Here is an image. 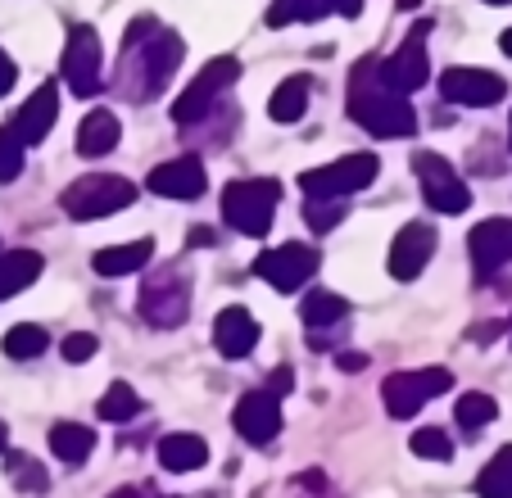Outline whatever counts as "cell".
Returning <instances> with one entry per match:
<instances>
[{
    "label": "cell",
    "instance_id": "6da1fadb",
    "mask_svg": "<svg viewBox=\"0 0 512 498\" xmlns=\"http://www.w3.org/2000/svg\"><path fill=\"white\" fill-rule=\"evenodd\" d=\"M349 118L363 132L395 141V136H413L417 132V114L408 105L404 91H395L381 77V59H358L349 73Z\"/></svg>",
    "mask_w": 512,
    "mask_h": 498
},
{
    "label": "cell",
    "instance_id": "7a4b0ae2",
    "mask_svg": "<svg viewBox=\"0 0 512 498\" xmlns=\"http://www.w3.org/2000/svg\"><path fill=\"white\" fill-rule=\"evenodd\" d=\"M182 55H186L182 37H177V32H168V28H155V37H150V41H127L123 77H132V82H123V91L132 100H155L159 91L173 82Z\"/></svg>",
    "mask_w": 512,
    "mask_h": 498
},
{
    "label": "cell",
    "instance_id": "3957f363",
    "mask_svg": "<svg viewBox=\"0 0 512 498\" xmlns=\"http://www.w3.org/2000/svg\"><path fill=\"white\" fill-rule=\"evenodd\" d=\"M127 204H136V186L118 173H87L59 195V209H64L68 218H78V222L109 218V213L127 209Z\"/></svg>",
    "mask_w": 512,
    "mask_h": 498
},
{
    "label": "cell",
    "instance_id": "277c9868",
    "mask_svg": "<svg viewBox=\"0 0 512 498\" xmlns=\"http://www.w3.org/2000/svg\"><path fill=\"white\" fill-rule=\"evenodd\" d=\"M381 173V159L377 154H345L336 163H322V168H309L300 173V191L309 200H345V195L368 191Z\"/></svg>",
    "mask_w": 512,
    "mask_h": 498
},
{
    "label": "cell",
    "instance_id": "5b68a950",
    "mask_svg": "<svg viewBox=\"0 0 512 498\" xmlns=\"http://www.w3.org/2000/svg\"><path fill=\"white\" fill-rule=\"evenodd\" d=\"M277 200H281V186L272 182V177H259V182H232L223 191V218L232 222L241 236H268Z\"/></svg>",
    "mask_w": 512,
    "mask_h": 498
},
{
    "label": "cell",
    "instance_id": "8992f818",
    "mask_svg": "<svg viewBox=\"0 0 512 498\" xmlns=\"http://www.w3.org/2000/svg\"><path fill=\"white\" fill-rule=\"evenodd\" d=\"M100 68H105V46H100L96 28L78 23V28L68 32V41H64L59 77H64V87L73 91V96H96V91L105 87V77H100Z\"/></svg>",
    "mask_w": 512,
    "mask_h": 498
},
{
    "label": "cell",
    "instance_id": "52a82bcc",
    "mask_svg": "<svg viewBox=\"0 0 512 498\" xmlns=\"http://www.w3.org/2000/svg\"><path fill=\"white\" fill-rule=\"evenodd\" d=\"M236 77H241V59H232V55L209 59V64H204L200 73H195L191 82H186L182 96H177L173 118H177V123H200L204 114H213L218 96H223V91L232 87Z\"/></svg>",
    "mask_w": 512,
    "mask_h": 498
},
{
    "label": "cell",
    "instance_id": "ba28073f",
    "mask_svg": "<svg viewBox=\"0 0 512 498\" xmlns=\"http://www.w3.org/2000/svg\"><path fill=\"white\" fill-rule=\"evenodd\" d=\"M136 308H141V317L150 326H159V331H168V326H182L186 313H191V281H186L177 268L155 272V277L141 286V299H136Z\"/></svg>",
    "mask_w": 512,
    "mask_h": 498
},
{
    "label": "cell",
    "instance_id": "9c48e42d",
    "mask_svg": "<svg viewBox=\"0 0 512 498\" xmlns=\"http://www.w3.org/2000/svg\"><path fill=\"white\" fill-rule=\"evenodd\" d=\"M454 385L449 367H417V372H395L381 381V399H386L390 417H413L422 412L435 394H445Z\"/></svg>",
    "mask_w": 512,
    "mask_h": 498
},
{
    "label": "cell",
    "instance_id": "30bf717a",
    "mask_svg": "<svg viewBox=\"0 0 512 498\" xmlns=\"http://www.w3.org/2000/svg\"><path fill=\"white\" fill-rule=\"evenodd\" d=\"M413 173H417V186H422V200L431 204L435 213H467V204H472V186L449 168V159L422 150V154H413Z\"/></svg>",
    "mask_w": 512,
    "mask_h": 498
},
{
    "label": "cell",
    "instance_id": "8fae6325",
    "mask_svg": "<svg viewBox=\"0 0 512 498\" xmlns=\"http://www.w3.org/2000/svg\"><path fill=\"white\" fill-rule=\"evenodd\" d=\"M254 272H259V277L268 281L272 290L290 295V290H300L304 281L318 272V249L286 240V245H277V249H268V254H259V259H254Z\"/></svg>",
    "mask_w": 512,
    "mask_h": 498
},
{
    "label": "cell",
    "instance_id": "7c38bea8",
    "mask_svg": "<svg viewBox=\"0 0 512 498\" xmlns=\"http://www.w3.org/2000/svg\"><path fill=\"white\" fill-rule=\"evenodd\" d=\"M426 32H431V23H426V19L413 23V32L399 41L395 55L381 59V77H386L395 91H404V96L422 91L426 77H431V64H426Z\"/></svg>",
    "mask_w": 512,
    "mask_h": 498
},
{
    "label": "cell",
    "instance_id": "4fadbf2b",
    "mask_svg": "<svg viewBox=\"0 0 512 498\" xmlns=\"http://www.w3.org/2000/svg\"><path fill=\"white\" fill-rule=\"evenodd\" d=\"M440 96L449 105H467V109H490L508 96L503 77H494L490 68H445L440 73Z\"/></svg>",
    "mask_w": 512,
    "mask_h": 498
},
{
    "label": "cell",
    "instance_id": "5bb4252c",
    "mask_svg": "<svg viewBox=\"0 0 512 498\" xmlns=\"http://www.w3.org/2000/svg\"><path fill=\"white\" fill-rule=\"evenodd\" d=\"M435 245H440V236H435L431 222H408V227H399L395 245H390V277L417 281L426 272V263L435 259Z\"/></svg>",
    "mask_w": 512,
    "mask_h": 498
},
{
    "label": "cell",
    "instance_id": "9a60e30c",
    "mask_svg": "<svg viewBox=\"0 0 512 498\" xmlns=\"http://www.w3.org/2000/svg\"><path fill=\"white\" fill-rule=\"evenodd\" d=\"M145 186L164 200H200L204 186H209V173H204V163L195 154H177V159L159 163L155 173L145 177Z\"/></svg>",
    "mask_w": 512,
    "mask_h": 498
},
{
    "label": "cell",
    "instance_id": "2e32d148",
    "mask_svg": "<svg viewBox=\"0 0 512 498\" xmlns=\"http://www.w3.org/2000/svg\"><path fill=\"white\" fill-rule=\"evenodd\" d=\"M236 431L250 444H272L281 435V394L272 390H250L232 412Z\"/></svg>",
    "mask_w": 512,
    "mask_h": 498
},
{
    "label": "cell",
    "instance_id": "e0dca14e",
    "mask_svg": "<svg viewBox=\"0 0 512 498\" xmlns=\"http://www.w3.org/2000/svg\"><path fill=\"white\" fill-rule=\"evenodd\" d=\"M467 254H472L476 272H499L512 263V222L508 218H485L472 227V236H467Z\"/></svg>",
    "mask_w": 512,
    "mask_h": 498
},
{
    "label": "cell",
    "instance_id": "ac0fdd59",
    "mask_svg": "<svg viewBox=\"0 0 512 498\" xmlns=\"http://www.w3.org/2000/svg\"><path fill=\"white\" fill-rule=\"evenodd\" d=\"M55 118H59V91L50 87H37L28 100H23V109L10 118V132L19 136L23 145H37V141H46L50 136V127H55Z\"/></svg>",
    "mask_w": 512,
    "mask_h": 498
},
{
    "label": "cell",
    "instance_id": "d6986e66",
    "mask_svg": "<svg viewBox=\"0 0 512 498\" xmlns=\"http://www.w3.org/2000/svg\"><path fill=\"white\" fill-rule=\"evenodd\" d=\"M213 345L223 358H245L254 345H259V322L250 317V308L232 304L213 317Z\"/></svg>",
    "mask_w": 512,
    "mask_h": 498
},
{
    "label": "cell",
    "instance_id": "ffe728a7",
    "mask_svg": "<svg viewBox=\"0 0 512 498\" xmlns=\"http://www.w3.org/2000/svg\"><path fill=\"white\" fill-rule=\"evenodd\" d=\"M150 254H155V240H127V245H105L91 259V268L100 272V277H127V272H141L145 263H150Z\"/></svg>",
    "mask_w": 512,
    "mask_h": 498
},
{
    "label": "cell",
    "instance_id": "44dd1931",
    "mask_svg": "<svg viewBox=\"0 0 512 498\" xmlns=\"http://www.w3.org/2000/svg\"><path fill=\"white\" fill-rule=\"evenodd\" d=\"M118 136H123L118 118L109 114V109H91L78 127V154L82 159H100V154H109L118 145Z\"/></svg>",
    "mask_w": 512,
    "mask_h": 498
},
{
    "label": "cell",
    "instance_id": "7402d4cb",
    "mask_svg": "<svg viewBox=\"0 0 512 498\" xmlns=\"http://www.w3.org/2000/svg\"><path fill=\"white\" fill-rule=\"evenodd\" d=\"M159 462H164V471H200L204 462H209V444L186 431L164 435V440H159Z\"/></svg>",
    "mask_w": 512,
    "mask_h": 498
},
{
    "label": "cell",
    "instance_id": "603a6c76",
    "mask_svg": "<svg viewBox=\"0 0 512 498\" xmlns=\"http://www.w3.org/2000/svg\"><path fill=\"white\" fill-rule=\"evenodd\" d=\"M50 449H55L59 462L78 467V462L91 458L96 435H91V426H82V422H55V426H50Z\"/></svg>",
    "mask_w": 512,
    "mask_h": 498
},
{
    "label": "cell",
    "instance_id": "cb8c5ba5",
    "mask_svg": "<svg viewBox=\"0 0 512 498\" xmlns=\"http://www.w3.org/2000/svg\"><path fill=\"white\" fill-rule=\"evenodd\" d=\"M41 277V254L32 249H10V254H0V299L19 295L23 286Z\"/></svg>",
    "mask_w": 512,
    "mask_h": 498
},
{
    "label": "cell",
    "instance_id": "d4e9b609",
    "mask_svg": "<svg viewBox=\"0 0 512 498\" xmlns=\"http://www.w3.org/2000/svg\"><path fill=\"white\" fill-rule=\"evenodd\" d=\"M304 109H309V77H286L268 100L272 123H300Z\"/></svg>",
    "mask_w": 512,
    "mask_h": 498
},
{
    "label": "cell",
    "instance_id": "484cf974",
    "mask_svg": "<svg viewBox=\"0 0 512 498\" xmlns=\"http://www.w3.org/2000/svg\"><path fill=\"white\" fill-rule=\"evenodd\" d=\"M345 313H349V299L336 295V290H309V295H304V304H300V317L313 326V331L336 326Z\"/></svg>",
    "mask_w": 512,
    "mask_h": 498
},
{
    "label": "cell",
    "instance_id": "4316f807",
    "mask_svg": "<svg viewBox=\"0 0 512 498\" xmlns=\"http://www.w3.org/2000/svg\"><path fill=\"white\" fill-rule=\"evenodd\" d=\"M476 494L481 498H512V444L485 462V471L476 476Z\"/></svg>",
    "mask_w": 512,
    "mask_h": 498
},
{
    "label": "cell",
    "instance_id": "83f0119b",
    "mask_svg": "<svg viewBox=\"0 0 512 498\" xmlns=\"http://www.w3.org/2000/svg\"><path fill=\"white\" fill-rule=\"evenodd\" d=\"M331 10V0H272L268 28H286V23H318Z\"/></svg>",
    "mask_w": 512,
    "mask_h": 498
},
{
    "label": "cell",
    "instance_id": "f1b7e54d",
    "mask_svg": "<svg viewBox=\"0 0 512 498\" xmlns=\"http://www.w3.org/2000/svg\"><path fill=\"white\" fill-rule=\"evenodd\" d=\"M136 412H141V394L127 381H114L100 394V417H105V422H132Z\"/></svg>",
    "mask_w": 512,
    "mask_h": 498
},
{
    "label": "cell",
    "instance_id": "f546056e",
    "mask_svg": "<svg viewBox=\"0 0 512 498\" xmlns=\"http://www.w3.org/2000/svg\"><path fill=\"white\" fill-rule=\"evenodd\" d=\"M46 345H50V336L41 331L37 322H19V326H10L5 331V354L10 358H37V354H46Z\"/></svg>",
    "mask_w": 512,
    "mask_h": 498
},
{
    "label": "cell",
    "instance_id": "4dcf8cb0",
    "mask_svg": "<svg viewBox=\"0 0 512 498\" xmlns=\"http://www.w3.org/2000/svg\"><path fill=\"white\" fill-rule=\"evenodd\" d=\"M454 417H458V426H463V431H481V426H490L494 417H499V403H494L490 394L472 390V394H463V399H458Z\"/></svg>",
    "mask_w": 512,
    "mask_h": 498
},
{
    "label": "cell",
    "instance_id": "1f68e13d",
    "mask_svg": "<svg viewBox=\"0 0 512 498\" xmlns=\"http://www.w3.org/2000/svg\"><path fill=\"white\" fill-rule=\"evenodd\" d=\"M408 449H413L417 458H426V462H449L454 458V440H449L440 426H422V431L408 440Z\"/></svg>",
    "mask_w": 512,
    "mask_h": 498
},
{
    "label": "cell",
    "instance_id": "d6a6232c",
    "mask_svg": "<svg viewBox=\"0 0 512 498\" xmlns=\"http://www.w3.org/2000/svg\"><path fill=\"white\" fill-rule=\"evenodd\" d=\"M23 150L28 145L10 132V127H0V182H14L23 173Z\"/></svg>",
    "mask_w": 512,
    "mask_h": 498
},
{
    "label": "cell",
    "instance_id": "836d02e7",
    "mask_svg": "<svg viewBox=\"0 0 512 498\" xmlns=\"http://www.w3.org/2000/svg\"><path fill=\"white\" fill-rule=\"evenodd\" d=\"M10 476H14V485H19V489H37V494L50 485L46 471H41V462L23 458V453H14V458H10Z\"/></svg>",
    "mask_w": 512,
    "mask_h": 498
},
{
    "label": "cell",
    "instance_id": "e575fe53",
    "mask_svg": "<svg viewBox=\"0 0 512 498\" xmlns=\"http://www.w3.org/2000/svg\"><path fill=\"white\" fill-rule=\"evenodd\" d=\"M340 213H345L340 209V200H309L304 204V218H309L313 231H331L340 222Z\"/></svg>",
    "mask_w": 512,
    "mask_h": 498
},
{
    "label": "cell",
    "instance_id": "d590c367",
    "mask_svg": "<svg viewBox=\"0 0 512 498\" xmlns=\"http://www.w3.org/2000/svg\"><path fill=\"white\" fill-rule=\"evenodd\" d=\"M91 354H96V336H87V331H78V336L64 340V358H68V363H87Z\"/></svg>",
    "mask_w": 512,
    "mask_h": 498
},
{
    "label": "cell",
    "instance_id": "8d00e7d4",
    "mask_svg": "<svg viewBox=\"0 0 512 498\" xmlns=\"http://www.w3.org/2000/svg\"><path fill=\"white\" fill-rule=\"evenodd\" d=\"M14 77H19V68H14V59L5 55V50H0V96H5V91L14 87Z\"/></svg>",
    "mask_w": 512,
    "mask_h": 498
},
{
    "label": "cell",
    "instance_id": "74e56055",
    "mask_svg": "<svg viewBox=\"0 0 512 498\" xmlns=\"http://www.w3.org/2000/svg\"><path fill=\"white\" fill-rule=\"evenodd\" d=\"M331 10H336L340 19H358V14H363V0H331Z\"/></svg>",
    "mask_w": 512,
    "mask_h": 498
},
{
    "label": "cell",
    "instance_id": "f35d334b",
    "mask_svg": "<svg viewBox=\"0 0 512 498\" xmlns=\"http://www.w3.org/2000/svg\"><path fill=\"white\" fill-rule=\"evenodd\" d=\"M368 367V354H340V372H363Z\"/></svg>",
    "mask_w": 512,
    "mask_h": 498
},
{
    "label": "cell",
    "instance_id": "ab89813d",
    "mask_svg": "<svg viewBox=\"0 0 512 498\" xmlns=\"http://www.w3.org/2000/svg\"><path fill=\"white\" fill-rule=\"evenodd\" d=\"M268 390H272V394H286V390H290V372H286V367H281V372L272 376V385H268Z\"/></svg>",
    "mask_w": 512,
    "mask_h": 498
},
{
    "label": "cell",
    "instance_id": "60d3db41",
    "mask_svg": "<svg viewBox=\"0 0 512 498\" xmlns=\"http://www.w3.org/2000/svg\"><path fill=\"white\" fill-rule=\"evenodd\" d=\"M499 46H503V55L512 59V28H508V32H503V37H499Z\"/></svg>",
    "mask_w": 512,
    "mask_h": 498
},
{
    "label": "cell",
    "instance_id": "b9f144b4",
    "mask_svg": "<svg viewBox=\"0 0 512 498\" xmlns=\"http://www.w3.org/2000/svg\"><path fill=\"white\" fill-rule=\"evenodd\" d=\"M417 5H422V0H399V10H417Z\"/></svg>",
    "mask_w": 512,
    "mask_h": 498
},
{
    "label": "cell",
    "instance_id": "7bdbcfd3",
    "mask_svg": "<svg viewBox=\"0 0 512 498\" xmlns=\"http://www.w3.org/2000/svg\"><path fill=\"white\" fill-rule=\"evenodd\" d=\"M109 498H136V489H118V494H109Z\"/></svg>",
    "mask_w": 512,
    "mask_h": 498
},
{
    "label": "cell",
    "instance_id": "ee69618b",
    "mask_svg": "<svg viewBox=\"0 0 512 498\" xmlns=\"http://www.w3.org/2000/svg\"><path fill=\"white\" fill-rule=\"evenodd\" d=\"M485 5H512V0H485Z\"/></svg>",
    "mask_w": 512,
    "mask_h": 498
},
{
    "label": "cell",
    "instance_id": "f6af8a7d",
    "mask_svg": "<svg viewBox=\"0 0 512 498\" xmlns=\"http://www.w3.org/2000/svg\"><path fill=\"white\" fill-rule=\"evenodd\" d=\"M0 449H5V426H0Z\"/></svg>",
    "mask_w": 512,
    "mask_h": 498
},
{
    "label": "cell",
    "instance_id": "bcb514c9",
    "mask_svg": "<svg viewBox=\"0 0 512 498\" xmlns=\"http://www.w3.org/2000/svg\"><path fill=\"white\" fill-rule=\"evenodd\" d=\"M508 331H512V326H508Z\"/></svg>",
    "mask_w": 512,
    "mask_h": 498
}]
</instances>
